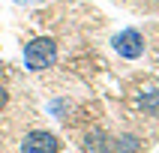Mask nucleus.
I'll use <instances>...</instances> for the list:
<instances>
[{
    "instance_id": "5",
    "label": "nucleus",
    "mask_w": 159,
    "mask_h": 153,
    "mask_svg": "<svg viewBox=\"0 0 159 153\" xmlns=\"http://www.w3.org/2000/svg\"><path fill=\"white\" fill-rule=\"evenodd\" d=\"M111 144H114V153H141L138 135H117V138H111Z\"/></svg>"
},
{
    "instance_id": "7",
    "label": "nucleus",
    "mask_w": 159,
    "mask_h": 153,
    "mask_svg": "<svg viewBox=\"0 0 159 153\" xmlns=\"http://www.w3.org/2000/svg\"><path fill=\"white\" fill-rule=\"evenodd\" d=\"M66 108H69V102H66V99H51V102H48V114L60 120V117H66V114H63Z\"/></svg>"
},
{
    "instance_id": "8",
    "label": "nucleus",
    "mask_w": 159,
    "mask_h": 153,
    "mask_svg": "<svg viewBox=\"0 0 159 153\" xmlns=\"http://www.w3.org/2000/svg\"><path fill=\"white\" fill-rule=\"evenodd\" d=\"M15 6H36V3H45V0H12Z\"/></svg>"
},
{
    "instance_id": "4",
    "label": "nucleus",
    "mask_w": 159,
    "mask_h": 153,
    "mask_svg": "<svg viewBox=\"0 0 159 153\" xmlns=\"http://www.w3.org/2000/svg\"><path fill=\"white\" fill-rule=\"evenodd\" d=\"M81 150L84 153H114V144H111V138L102 129H90L81 138Z\"/></svg>"
},
{
    "instance_id": "1",
    "label": "nucleus",
    "mask_w": 159,
    "mask_h": 153,
    "mask_svg": "<svg viewBox=\"0 0 159 153\" xmlns=\"http://www.w3.org/2000/svg\"><path fill=\"white\" fill-rule=\"evenodd\" d=\"M21 57H24V69L27 72H45L57 63V42L51 36H36L30 42H24L21 48Z\"/></svg>"
},
{
    "instance_id": "9",
    "label": "nucleus",
    "mask_w": 159,
    "mask_h": 153,
    "mask_svg": "<svg viewBox=\"0 0 159 153\" xmlns=\"http://www.w3.org/2000/svg\"><path fill=\"white\" fill-rule=\"evenodd\" d=\"M6 102H9V90H6V87H3V84H0V108L6 105Z\"/></svg>"
},
{
    "instance_id": "3",
    "label": "nucleus",
    "mask_w": 159,
    "mask_h": 153,
    "mask_svg": "<svg viewBox=\"0 0 159 153\" xmlns=\"http://www.w3.org/2000/svg\"><path fill=\"white\" fill-rule=\"evenodd\" d=\"M21 153H60V138L48 129H33L21 138Z\"/></svg>"
},
{
    "instance_id": "2",
    "label": "nucleus",
    "mask_w": 159,
    "mask_h": 153,
    "mask_svg": "<svg viewBox=\"0 0 159 153\" xmlns=\"http://www.w3.org/2000/svg\"><path fill=\"white\" fill-rule=\"evenodd\" d=\"M111 48H114L123 60H138L144 54V36L138 33L135 27H126V30L111 36Z\"/></svg>"
},
{
    "instance_id": "6",
    "label": "nucleus",
    "mask_w": 159,
    "mask_h": 153,
    "mask_svg": "<svg viewBox=\"0 0 159 153\" xmlns=\"http://www.w3.org/2000/svg\"><path fill=\"white\" fill-rule=\"evenodd\" d=\"M138 105L144 108V114H156L159 111V90H144L141 96H138Z\"/></svg>"
}]
</instances>
